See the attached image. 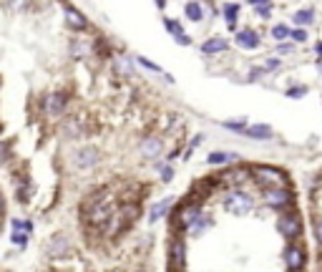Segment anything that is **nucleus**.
Segmentation results:
<instances>
[{
  "label": "nucleus",
  "instance_id": "1",
  "mask_svg": "<svg viewBox=\"0 0 322 272\" xmlns=\"http://www.w3.org/2000/svg\"><path fill=\"white\" fill-rule=\"evenodd\" d=\"M252 207H254V202H252V197H249V194H244V192H232V194L224 199V209H227V212H232V214H237V217L249 214V212H252Z\"/></svg>",
  "mask_w": 322,
  "mask_h": 272
},
{
  "label": "nucleus",
  "instance_id": "2",
  "mask_svg": "<svg viewBox=\"0 0 322 272\" xmlns=\"http://www.w3.org/2000/svg\"><path fill=\"white\" fill-rule=\"evenodd\" d=\"M254 179H257L260 184H272V187H277V184L285 182V174H282L280 169H272V167H254Z\"/></svg>",
  "mask_w": 322,
  "mask_h": 272
},
{
  "label": "nucleus",
  "instance_id": "3",
  "mask_svg": "<svg viewBox=\"0 0 322 272\" xmlns=\"http://www.w3.org/2000/svg\"><path fill=\"white\" fill-rule=\"evenodd\" d=\"M265 199H267V204L270 207H287L290 202H292V194H290V189H282V187H275V189H267V194H265Z\"/></svg>",
  "mask_w": 322,
  "mask_h": 272
},
{
  "label": "nucleus",
  "instance_id": "4",
  "mask_svg": "<svg viewBox=\"0 0 322 272\" xmlns=\"http://www.w3.org/2000/svg\"><path fill=\"white\" fill-rule=\"evenodd\" d=\"M277 230H280V235H285L287 240H292V237H300L302 225H300L297 217H280L277 220Z\"/></svg>",
  "mask_w": 322,
  "mask_h": 272
},
{
  "label": "nucleus",
  "instance_id": "5",
  "mask_svg": "<svg viewBox=\"0 0 322 272\" xmlns=\"http://www.w3.org/2000/svg\"><path fill=\"white\" fill-rule=\"evenodd\" d=\"M78 169H88V167H96L98 164V151L91 149V146H83L76 151V161H73Z\"/></svg>",
  "mask_w": 322,
  "mask_h": 272
},
{
  "label": "nucleus",
  "instance_id": "6",
  "mask_svg": "<svg viewBox=\"0 0 322 272\" xmlns=\"http://www.w3.org/2000/svg\"><path fill=\"white\" fill-rule=\"evenodd\" d=\"M161 151H164L161 139L151 136V139H144V141H141V156H144V159H156Z\"/></svg>",
  "mask_w": 322,
  "mask_h": 272
},
{
  "label": "nucleus",
  "instance_id": "7",
  "mask_svg": "<svg viewBox=\"0 0 322 272\" xmlns=\"http://www.w3.org/2000/svg\"><path fill=\"white\" fill-rule=\"evenodd\" d=\"M234 40H237V45L244 48V50H254V48H260V35H257L254 30H239Z\"/></svg>",
  "mask_w": 322,
  "mask_h": 272
},
{
  "label": "nucleus",
  "instance_id": "8",
  "mask_svg": "<svg viewBox=\"0 0 322 272\" xmlns=\"http://www.w3.org/2000/svg\"><path fill=\"white\" fill-rule=\"evenodd\" d=\"M285 265H287L290 270L305 267V252H302L300 247H287V250H285Z\"/></svg>",
  "mask_w": 322,
  "mask_h": 272
},
{
  "label": "nucleus",
  "instance_id": "9",
  "mask_svg": "<svg viewBox=\"0 0 322 272\" xmlns=\"http://www.w3.org/2000/svg\"><path fill=\"white\" fill-rule=\"evenodd\" d=\"M244 134H247L249 139L265 141V139H272V126H267V124H252V126L244 129Z\"/></svg>",
  "mask_w": 322,
  "mask_h": 272
},
{
  "label": "nucleus",
  "instance_id": "10",
  "mask_svg": "<svg viewBox=\"0 0 322 272\" xmlns=\"http://www.w3.org/2000/svg\"><path fill=\"white\" fill-rule=\"evenodd\" d=\"M197 220H199V209H197V207H186V209L176 217V227H181V230H191Z\"/></svg>",
  "mask_w": 322,
  "mask_h": 272
},
{
  "label": "nucleus",
  "instance_id": "11",
  "mask_svg": "<svg viewBox=\"0 0 322 272\" xmlns=\"http://www.w3.org/2000/svg\"><path fill=\"white\" fill-rule=\"evenodd\" d=\"M66 20H68V25L71 28H76V30H83V28H88V20L83 18V13H78L76 8H66Z\"/></svg>",
  "mask_w": 322,
  "mask_h": 272
},
{
  "label": "nucleus",
  "instance_id": "12",
  "mask_svg": "<svg viewBox=\"0 0 322 272\" xmlns=\"http://www.w3.org/2000/svg\"><path fill=\"white\" fill-rule=\"evenodd\" d=\"M48 252H50V257H63L68 252V240L63 235H55L50 240V245H48Z\"/></svg>",
  "mask_w": 322,
  "mask_h": 272
},
{
  "label": "nucleus",
  "instance_id": "13",
  "mask_svg": "<svg viewBox=\"0 0 322 272\" xmlns=\"http://www.w3.org/2000/svg\"><path fill=\"white\" fill-rule=\"evenodd\" d=\"M171 260H174V265L179 270H184V260H186V245H184V240H174V245H171Z\"/></svg>",
  "mask_w": 322,
  "mask_h": 272
},
{
  "label": "nucleus",
  "instance_id": "14",
  "mask_svg": "<svg viewBox=\"0 0 322 272\" xmlns=\"http://www.w3.org/2000/svg\"><path fill=\"white\" fill-rule=\"evenodd\" d=\"M227 48H229V40H224V38H209V40L202 45L204 53H222V50H227Z\"/></svg>",
  "mask_w": 322,
  "mask_h": 272
},
{
  "label": "nucleus",
  "instance_id": "15",
  "mask_svg": "<svg viewBox=\"0 0 322 272\" xmlns=\"http://www.w3.org/2000/svg\"><path fill=\"white\" fill-rule=\"evenodd\" d=\"M66 103H68V98H66V93H53L50 98H48V111L50 114H60L63 108H66Z\"/></svg>",
  "mask_w": 322,
  "mask_h": 272
},
{
  "label": "nucleus",
  "instance_id": "16",
  "mask_svg": "<svg viewBox=\"0 0 322 272\" xmlns=\"http://www.w3.org/2000/svg\"><path fill=\"white\" fill-rule=\"evenodd\" d=\"M171 202H174V197H166V199H161L159 204H154L151 207V212H149V222H156V220H161V214L171 207Z\"/></svg>",
  "mask_w": 322,
  "mask_h": 272
},
{
  "label": "nucleus",
  "instance_id": "17",
  "mask_svg": "<svg viewBox=\"0 0 322 272\" xmlns=\"http://www.w3.org/2000/svg\"><path fill=\"white\" fill-rule=\"evenodd\" d=\"M237 15H239V5L237 3H227L224 5V20H227V25L234 30V25H237Z\"/></svg>",
  "mask_w": 322,
  "mask_h": 272
},
{
  "label": "nucleus",
  "instance_id": "18",
  "mask_svg": "<svg viewBox=\"0 0 322 272\" xmlns=\"http://www.w3.org/2000/svg\"><path fill=\"white\" fill-rule=\"evenodd\" d=\"M292 20H295L297 25H310V23L315 20V10H312V8H302V10H297V13L292 15Z\"/></svg>",
  "mask_w": 322,
  "mask_h": 272
},
{
  "label": "nucleus",
  "instance_id": "19",
  "mask_svg": "<svg viewBox=\"0 0 322 272\" xmlns=\"http://www.w3.org/2000/svg\"><path fill=\"white\" fill-rule=\"evenodd\" d=\"M184 10H186V18H189L191 23H199V20L204 18V13H202V5H199V3H186V8H184Z\"/></svg>",
  "mask_w": 322,
  "mask_h": 272
},
{
  "label": "nucleus",
  "instance_id": "20",
  "mask_svg": "<svg viewBox=\"0 0 322 272\" xmlns=\"http://www.w3.org/2000/svg\"><path fill=\"white\" fill-rule=\"evenodd\" d=\"M232 159H237V154H224V151H212V154L207 156V161H209V164H227V161H232Z\"/></svg>",
  "mask_w": 322,
  "mask_h": 272
},
{
  "label": "nucleus",
  "instance_id": "21",
  "mask_svg": "<svg viewBox=\"0 0 322 272\" xmlns=\"http://www.w3.org/2000/svg\"><path fill=\"white\" fill-rule=\"evenodd\" d=\"M272 38H275V40H285V38H290V28L282 25V23L275 25V28H272Z\"/></svg>",
  "mask_w": 322,
  "mask_h": 272
},
{
  "label": "nucleus",
  "instance_id": "22",
  "mask_svg": "<svg viewBox=\"0 0 322 272\" xmlns=\"http://www.w3.org/2000/svg\"><path fill=\"white\" fill-rule=\"evenodd\" d=\"M164 28H166L169 33H174V35H179V33H184V30H181V25H179L176 20H171V18H164Z\"/></svg>",
  "mask_w": 322,
  "mask_h": 272
},
{
  "label": "nucleus",
  "instance_id": "23",
  "mask_svg": "<svg viewBox=\"0 0 322 272\" xmlns=\"http://www.w3.org/2000/svg\"><path fill=\"white\" fill-rule=\"evenodd\" d=\"M222 126H224V129H232V131H244V129H247V121H244V119H239V121H224Z\"/></svg>",
  "mask_w": 322,
  "mask_h": 272
},
{
  "label": "nucleus",
  "instance_id": "24",
  "mask_svg": "<svg viewBox=\"0 0 322 272\" xmlns=\"http://www.w3.org/2000/svg\"><path fill=\"white\" fill-rule=\"evenodd\" d=\"M290 38H292L295 43H305V40H307V33H305L302 28H295V30H290Z\"/></svg>",
  "mask_w": 322,
  "mask_h": 272
},
{
  "label": "nucleus",
  "instance_id": "25",
  "mask_svg": "<svg viewBox=\"0 0 322 272\" xmlns=\"http://www.w3.org/2000/svg\"><path fill=\"white\" fill-rule=\"evenodd\" d=\"M305 93H307V86H295V88H290V91H287V96H290V98H302Z\"/></svg>",
  "mask_w": 322,
  "mask_h": 272
},
{
  "label": "nucleus",
  "instance_id": "26",
  "mask_svg": "<svg viewBox=\"0 0 322 272\" xmlns=\"http://www.w3.org/2000/svg\"><path fill=\"white\" fill-rule=\"evenodd\" d=\"M139 63H141L144 68H149V71H156V73H161V68H159L156 63H151V61H146V58H141V56H139Z\"/></svg>",
  "mask_w": 322,
  "mask_h": 272
},
{
  "label": "nucleus",
  "instance_id": "27",
  "mask_svg": "<svg viewBox=\"0 0 322 272\" xmlns=\"http://www.w3.org/2000/svg\"><path fill=\"white\" fill-rule=\"evenodd\" d=\"M25 242H28V237H25L23 232H15V235H13V245H18V247H23Z\"/></svg>",
  "mask_w": 322,
  "mask_h": 272
},
{
  "label": "nucleus",
  "instance_id": "28",
  "mask_svg": "<svg viewBox=\"0 0 322 272\" xmlns=\"http://www.w3.org/2000/svg\"><path fill=\"white\" fill-rule=\"evenodd\" d=\"M161 177H164V182H171V179H174V169H171V167H164V169H161Z\"/></svg>",
  "mask_w": 322,
  "mask_h": 272
},
{
  "label": "nucleus",
  "instance_id": "29",
  "mask_svg": "<svg viewBox=\"0 0 322 272\" xmlns=\"http://www.w3.org/2000/svg\"><path fill=\"white\" fill-rule=\"evenodd\" d=\"M176 43H179V45H189V43H191V38H189L186 33H179V35H176Z\"/></svg>",
  "mask_w": 322,
  "mask_h": 272
},
{
  "label": "nucleus",
  "instance_id": "30",
  "mask_svg": "<svg viewBox=\"0 0 322 272\" xmlns=\"http://www.w3.org/2000/svg\"><path fill=\"white\" fill-rule=\"evenodd\" d=\"M202 139H204V136H197V139H194V141H191V146H189V149H186V156H191V154H194V149H197V146H199V144H202Z\"/></svg>",
  "mask_w": 322,
  "mask_h": 272
},
{
  "label": "nucleus",
  "instance_id": "31",
  "mask_svg": "<svg viewBox=\"0 0 322 272\" xmlns=\"http://www.w3.org/2000/svg\"><path fill=\"white\" fill-rule=\"evenodd\" d=\"M315 237H317V242L322 245V220H317V222H315Z\"/></svg>",
  "mask_w": 322,
  "mask_h": 272
},
{
  "label": "nucleus",
  "instance_id": "32",
  "mask_svg": "<svg viewBox=\"0 0 322 272\" xmlns=\"http://www.w3.org/2000/svg\"><path fill=\"white\" fill-rule=\"evenodd\" d=\"M277 66H280V61H277V58H270V61L265 63V71H270V68H277Z\"/></svg>",
  "mask_w": 322,
  "mask_h": 272
},
{
  "label": "nucleus",
  "instance_id": "33",
  "mask_svg": "<svg viewBox=\"0 0 322 272\" xmlns=\"http://www.w3.org/2000/svg\"><path fill=\"white\" fill-rule=\"evenodd\" d=\"M257 13H260L262 18H267V15H270V5H262V8H257Z\"/></svg>",
  "mask_w": 322,
  "mask_h": 272
},
{
  "label": "nucleus",
  "instance_id": "34",
  "mask_svg": "<svg viewBox=\"0 0 322 272\" xmlns=\"http://www.w3.org/2000/svg\"><path fill=\"white\" fill-rule=\"evenodd\" d=\"M252 5H257V8H262V5H272V0H249Z\"/></svg>",
  "mask_w": 322,
  "mask_h": 272
},
{
  "label": "nucleus",
  "instance_id": "35",
  "mask_svg": "<svg viewBox=\"0 0 322 272\" xmlns=\"http://www.w3.org/2000/svg\"><path fill=\"white\" fill-rule=\"evenodd\" d=\"M292 48H295V45H280L277 50H280V53H292Z\"/></svg>",
  "mask_w": 322,
  "mask_h": 272
},
{
  "label": "nucleus",
  "instance_id": "36",
  "mask_svg": "<svg viewBox=\"0 0 322 272\" xmlns=\"http://www.w3.org/2000/svg\"><path fill=\"white\" fill-rule=\"evenodd\" d=\"M156 5H159V8H164V5H166V0H156Z\"/></svg>",
  "mask_w": 322,
  "mask_h": 272
},
{
  "label": "nucleus",
  "instance_id": "37",
  "mask_svg": "<svg viewBox=\"0 0 322 272\" xmlns=\"http://www.w3.org/2000/svg\"><path fill=\"white\" fill-rule=\"evenodd\" d=\"M317 68H320V73H322V58H317Z\"/></svg>",
  "mask_w": 322,
  "mask_h": 272
},
{
  "label": "nucleus",
  "instance_id": "38",
  "mask_svg": "<svg viewBox=\"0 0 322 272\" xmlns=\"http://www.w3.org/2000/svg\"><path fill=\"white\" fill-rule=\"evenodd\" d=\"M0 209H3V199H0Z\"/></svg>",
  "mask_w": 322,
  "mask_h": 272
}]
</instances>
